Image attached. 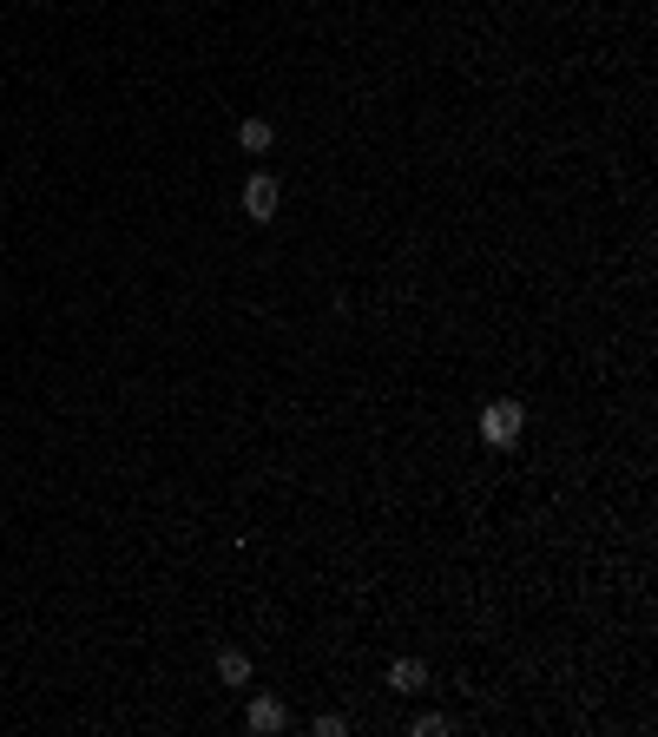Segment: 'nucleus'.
I'll list each match as a JSON object with an SVG mask.
<instances>
[{
	"label": "nucleus",
	"instance_id": "obj_1",
	"mask_svg": "<svg viewBox=\"0 0 658 737\" xmlns=\"http://www.w3.org/2000/svg\"><path fill=\"white\" fill-rule=\"evenodd\" d=\"M520 428H527L520 402H487V408H481V441H487V448H514Z\"/></svg>",
	"mask_w": 658,
	"mask_h": 737
},
{
	"label": "nucleus",
	"instance_id": "obj_2",
	"mask_svg": "<svg viewBox=\"0 0 658 737\" xmlns=\"http://www.w3.org/2000/svg\"><path fill=\"white\" fill-rule=\"evenodd\" d=\"M277 198H283V185L270 172H251L244 178V211H251V224H270L277 218Z\"/></svg>",
	"mask_w": 658,
	"mask_h": 737
},
{
	"label": "nucleus",
	"instance_id": "obj_3",
	"mask_svg": "<svg viewBox=\"0 0 658 737\" xmlns=\"http://www.w3.org/2000/svg\"><path fill=\"white\" fill-rule=\"evenodd\" d=\"M244 724H251V731H283V724H290V711H283V698H251V711H244Z\"/></svg>",
	"mask_w": 658,
	"mask_h": 737
},
{
	"label": "nucleus",
	"instance_id": "obj_4",
	"mask_svg": "<svg viewBox=\"0 0 658 737\" xmlns=\"http://www.w3.org/2000/svg\"><path fill=\"white\" fill-rule=\"evenodd\" d=\"M389 685H395V691H422V685H428V665H422V659H395V665H389Z\"/></svg>",
	"mask_w": 658,
	"mask_h": 737
},
{
	"label": "nucleus",
	"instance_id": "obj_5",
	"mask_svg": "<svg viewBox=\"0 0 658 737\" xmlns=\"http://www.w3.org/2000/svg\"><path fill=\"white\" fill-rule=\"evenodd\" d=\"M218 678H224V685H251V659H244L237 645H224V652H218Z\"/></svg>",
	"mask_w": 658,
	"mask_h": 737
},
{
	"label": "nucleus",
	"instance_id": "obj_6",
	"mask_svg": "<svg viewBox=\"0 0 658 737\" xmlns=\"http://www.w3.org/2000/svg\"><path fill=\"white\" fill-rule=\"evenodd\" d=\"M237 145H244V152H270V119H244V126H237Z\"/></svg>",
	"mask_w": 658,
	"mask_h": 737
},
{
	"label": "nucleus",
	"instance_id": "obj_7",
	"mask_svg": "<svg viewBox=\"0 0 658 737\" xmlns=\"http://www.w3.org/2000/svg\"><path fill=\"white\" fill-rule=\"evenodd\" d=\"M448 731V718H435V711H428V718H415V737H441Z\"/></svg>",
	"mask_w": 658,
	"mask_h": 737
}]
</instances>
